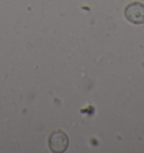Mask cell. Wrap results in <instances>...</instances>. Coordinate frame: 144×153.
Instances as JSON below:
<instances>
[{
	"label": "cell",
	"instance_id": "1",
	"mask_svg": "<svg viewBox=\"0 0 144 153\" xmlns=\"http://www.w3.org/2000/svg\"><path fill=\"white\" fill-rule=\"evenodd\" d=\"M124 16L132 24H144V4L134 1L125 7Z\"/></svg>",
	"mask_w": 144,
	"mask_h": 153
},
{
	"label": "cell",
	"instance_id": "2",
	"mask_svg": "<svg viewBox=\"0 0 144 153\" xmlns=\"http://www.w3.org/2000/svg\"><path fill=\"white\" fill-rule=\"evenodd\" d=\"M69 145V137L62 129H56L48 136V146L55 153L64 152Z\"/></svg>",
	"mask_w": 144,
	"mask_h": 153
}]
</instances>
